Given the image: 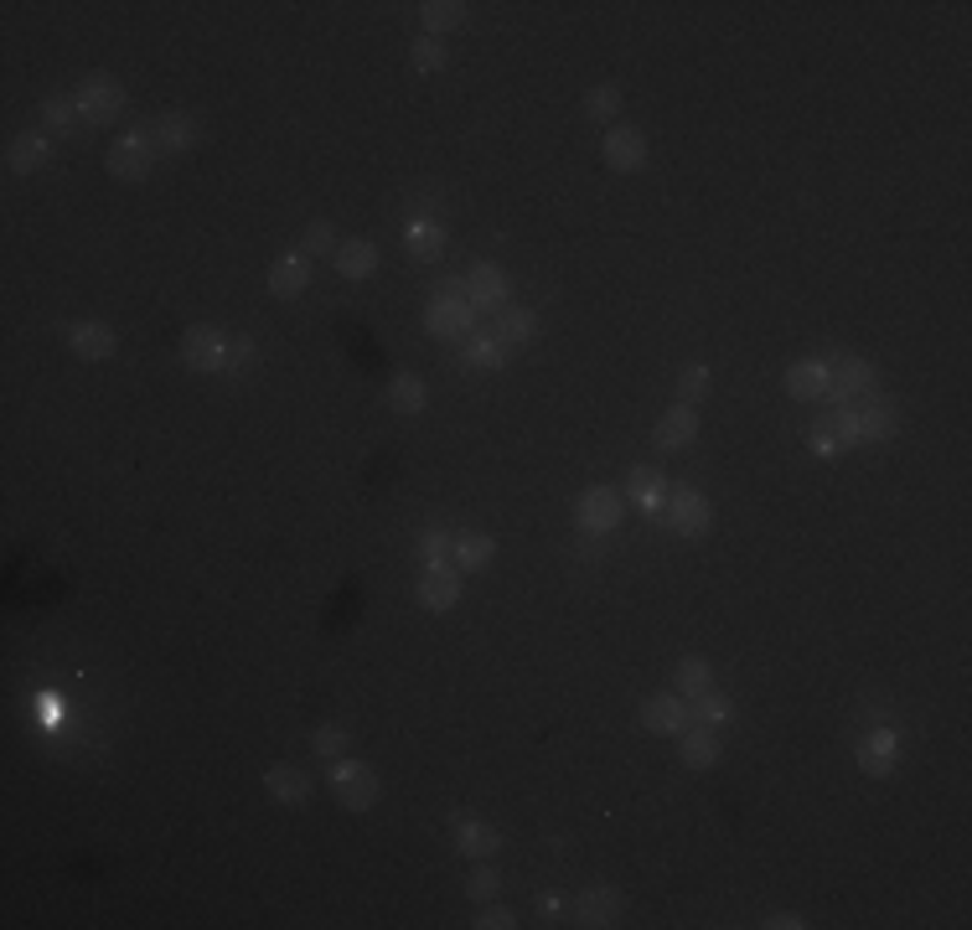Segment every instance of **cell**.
<instances>
[{"instance_id": "cell-1", "label": "cell", "mask_w": 972, "mask_h": 930, "mask_svg": "<svg viewBox=\"0 0 972 930\" xmlns=\"http://www.w3.org/2000/svg\"><path fill=\"white\" fill-rule=\"evenodd\" d=\"M621 517H626V496L616 492V486H590V492H580V502H574V528L585 532V538L616 532Z\"/></svg>"}, {"instance_id": "cell-2", "label": "cell", "mask_w": 972, "mask_h": 930, "mask_svg": "<svg viewBox=\"0 0 972 930\" xmlns=\"http://www.w3.org/2000/svg\"><path fill=\"white\" fill-rule=\"evenodd\" d=\"M662 523H667V532H678V538H704L709 523H714V507H709V496H698L694 486H667Z\"/></svg>"}, {"instance_id": "cell-3", "label": "cell", "mask_w": 972, "mask_h": 930, "mask_svg": "<svg viewBox=\"0 0 972 930\" xmlns=\"http://www.w3.org/2000/svg\"><path fill=\"white\" fill-rule=\"evenodd\" d=\"M156 140H150V129L140 125V129H129V135H119L114 140V150H110V176H119V182H140V176H150V165H156Z\"/></svg>"}, {"instance_id": "cell-4", "label": "cell", "mask_w": 972, "mask_h": 930, "mask_svg": "<svg viewBox=\"0 0 972 930\" xmlns=\"http://www.w3.org/2000/svg\"><path fill=\"white\" fill-rule=\"evenodd\" d=\"M331 796L347 806V812H367L378 802V770L363 766V760H336L331 770Z\"/></svg>"}, {"instance_id": "cell-5", "label": "cell", "mask_w": 972, "mask_h": 930, "mask_svg": "<svg viewBox=\"0 0 972 930\" xmlns=\"http://www.w3.org/2000/svg\"><path fill=\"white\" fill-rule=\"evenodd\" d=\"M228 342L233 336H222L218 326H186L182 331V363L192 372H222L228 367Z\"/></svg>"}, {"instance_id": "cell-6", "label": "cell", "mask_w": 972, "mask_h": 930, "mask_svg": "<svg viewBox=\"0 0 972 930\" xmlns=\"http://www.w3.org/2000/svg\"><path fill=\"white\" fill-rule=\"evenodd\" d=\"M73 99H78V110H83V125H89V129L114 125V114L125 110V89H119L114 78H104V73H93L89 83L73 93Z\"/></svg>"}, {"instance_id": "cell-7", "label": "cell", "mask_w": 972, "mask_h": 930, "mask_svg": "<svg viewBox=\"0 0 972 930\" xmlns=\"http://www.w3.org/2000/svg\"><path fill=\"white\" fill-rule=\"evenodd\" d=\"M569 920L580 930H606L621 920V894L610 889V884H590V889L574 894V905H569Z\"/></svg>"}, {"instance_id": "cell-8", "label": "cell", "mask_w": 972, "mask_h": 930, "mask_svg": "<svg viewBox=\"0 0 972 930\" xmlns=\"http://www.w3.org/2000/svg\"><path fill=\"white\" fill-rule=\"evenodd\" d=\"M471 326H477V306L471 300H430V310H424V331L430 336H471Z\"/></svg>"}, {"instance_id": "cell-9", "label": "cell", "mask_w": 972, "mask_h": 930, "mask_svg": "<svg viewBox=\"0 0 972 930\" xmlns=\"http://www.w3.org/2000/svg\"><path fill=\"white\" fill-rule=\"evenodd\" d=\"M642 724L652 734H683L688 724H694V703L678 693H657V698H647L642 703Z\"/></svg>"}, {"instance_id": "cell-10", "label": "cell", "mask_w": 972, "mask_h": 930, "mask_svg": "<svg viewBox=\"0 0 972 930\" xmlns=\"http://www.w3.org/2000/svg\"><path fill=\"white\" fill-rule=\"evenodd\" d=\"M68 347H73V357H83V363H110L114 352H119V336H114V326H104V321H78V326H68Z\"/></svg>"}, {"instance_id": "cell-11", "label": "cell", "mask_w": 972, "mask_h": 930, "mask_svg": "<svg viewBox=\"0 0 972 930\" xmlns=\"http://www.w3.org/2000/svg\"><path fill=\"white\" fill-rule=\"evenodd\" d=\"M150 129V140H156V150L161 156H182V150H192L197 140H203V125L192 119V114H161Z\"/></svg>"}, {"instance_id": "cell-12", "label": "cell", "mask_w": 972, "mask_h": 930, "mask_svg": "<svg viewBox=\"0 0 972 930\" xmlns=\"http://www.w3.org/2000/svg\"><path fill=\"white\" fill-rule=\"evenodd\" d=\"M601 156H606L610 171H642V165H647V140H642V129L610 125V135H606V146H601Z\"/></svg>"}, {"instance_id": "cell-13", "label": "cell", "mask_w": 972, "mask_h": 930, "mask_svg": "<svg viewBox=\"0 0 972 930\" xmlns=\"http://www.w3.org/2000/svg\"><path fill=\"white\" fill-rule=\"evenodd\" d=\"M652 439H657V450H667V456H678V450H688L698 439V414L688 409V403H678V409H667L657 420V429H652Z\"/></svg>"}, {"instance_id": "cell-14", "label": "cell", "mask_w": 972, "mask_h": 930, "mask_svg": "<svg viewBox=\"0 0 972 930\" xmlns=\"http://www.w3.org/2000/svg\"><path fill=\"white\" fill-rule=\"evenodd\" d=\"M466 300L477 310H502L507 306V274L496 269V264H477V269L466 274Z\"/></svg>"}, {"instance_id": "cell-15", "label": "cell", "mask_w": 972, "mask_h": 930, "mask_svg": "<svg viewBox=\"0 0 972 930\" xmlns=\"http://www.w3.org/2000/svg\"><path fill=\"white\" fill-rule=\"evenodd\" d=\"M900 766V734L874 730L869 739H859V770L864 776H890Z\"/></svg>"}, {"instance_id": "cell-16", "label": "cell", "mask_w": 972, "mask_h": 930, "mask_svg": "<svg viewBox=\"0 0 972 930\" xmlns=\"http://www.w3.org/2000/svg\"><path fill=\"white\" fill-rule=\"evenodd\" d=\"M47 129H26V135H16L11 146H5V171H16V176H32V171H42L47 165Z\"/></svg>"}, {"instance_id": "cell-17", "label": "cell", "mask_w": 972, "mask_h": 930, "mask_svg": "<svg viewBox=\"0 0 972 930\" xmlns=\"http://www.w3.org/2000/svg\"><path fill=\"white\" fill-rule=\"evenodd\" d=\"M450 848L456 853H466V858H492L496 848H502V838H496L487 822H471V817H456V827H450Z\"/></svg>"}, {"instance_id": "cell-18", "label": "cell", "mask_w": 972, "mask_h": 930, "mask_svg": "<svg viewBox=\"0 0 972 930\" xmlns=\"http://www.w3.org/2000/svg\"><path fill=\"white\" fill-rule=\"evenodd\" d=\"M306 285H311V259L300 254V249L270 264V290H275L279 300H290V295H306Z\"/></svg>"}, {"instance_id": "cell-19", "label": "cell", "mask_w": 972, "mask_h": 930, "mask_svg": "<svg viewBox=\"0 0 972 930\" xmlns=\"http://www.w3.org/2000/svg\"><path fill=\"white\" fill-rule=\"evenodd\" d=\"M460 600V574L450 564L445 569H424V579H420V605L424 610H456Z\"/></svg>"}, {"instance_id": "cell-20", "label": "cell", "mask_w": 972, "mask_h": 930, "mask_svg": "<svg viewBox=\"0 0 972 930\" xmlns=\"http://www.w3.org/2000/svg\"><path fill=\"white\" fill-rule=\"evenodd\" d=\"M678 755L688 770H709L719 760V734L709 730V724H688V730L678 734Z\"/></svg>"}, {"instance_id": "cell-21", "label": "cell", "mask_w": 972, "mask_h": 930, "mask_svg": "<svg viewBox=\"0 0 972 930\" xmlns=\"http://www.w3.org/2000/svg\"><path fill=\"white\" fill-rule=\"evenodd\" d=\"M264 791H270L279 806H300L306 796H311V776H306L300 766H275L270 776H264Z\"/></svg>"}, {"instance_id": "cell-22", "label": "cell", "mask_w": 972, "mask_h": 930, "mask_svg": "<svg viewBox=\"0 0 972 930\" xmlns=\"http://www.w3.org/2000/svg\"><path fill=\"white\" fill-rule=\"evenodd\" d=\"M827 383H833V378H827V363H817V357H812V363H797L787 372V393L802 403L827 399Z\"/></svg>"}, {"instance_id": "cell-23", "label": "cell", "mask_w": 972, "mask_h": 930, "mask_svg": "<svg viewBox=\"0 0 972 930\" xmlns=\"http://www.w3.org/2000/svg\"><path fill=\"white\" fill-rule=\"evenodd\" d=\"M621 496H631L642 512H657L662 517V507H667V481H662L657 471H647V466H637V471L626 475V492Z\"/></svg>"}, {"instance_id": "cell-24", "label": "cell", "mask_w": 972, "mask_h": 930, "mask_svg": "<svg viewBox=\"0 0 972 930\" xmlns=\"http://www.w3.org/2000/svg\"><path fill=\"white\" fill-rule=\"evenodd\" d=\"M336 274L342 279H367V274L378 269V243H367V238H347L342 249H336Z\"/></svg>"}, {"instance_id": "cell-25", "label": "cell", "mask_w": 972, "mask_h": 930, "mask_svg": "<svg viewBox=\"0 0 972 930\" xmlns=\"http://www.w3.org/2000/svg\"><path fill=\"white\" fill-rule=\"evenodd\" d=\"M42 129H47V135H78V129H89L73 93H53V99L42 104Z\"/></svg>"}, {"instance_id": "cell-26", "label": "cell", "mask_w": 972, "mask_h": 930, "mask_svg": "<svg viewBox=\"0 0 972 930\" xmlns=\"http://www.w3.org/2000/svg\"><path fill=\"white\" fill-rule=\"evenodd\" d=\"M492 553H496V543L487 532H460L456 543H450V564H456V574H471V569L492 564Z\"/></svg>"}, {"instance_id": "cell-27", "label": "cell", "mask_w": 972, "mask_h": 930, "mask_svg": "<svg viewBox=\"0 0 972 930\" xmlns=\"http://www.w3.org/2000/svg\"><path fill=\"white\" fill-rule=\"evenodd\" d=\"M502 347H517V342H533L538 336V315L523 306H502L496 310V331H492Z\"/></svg>"}, {"instance_id": "cell-28", "label": "cell", "mask_w": 972, "mask_h": 930, "mask_svg": "<svg viewBox=\"0 0 972 930\" xmlns=\"http://www.w3.org/2000/svg\"><path fill=\"white\" fill-rule=\"evenodd\" d=\"M420 21H424V37H441V32H450V26L466 21V5H460V0H424Z\"/></svg>"}, {"instance_id": "cell-29", "label": "cell", "mask_w": 972, "mask_h": 930, "mask_svg": "<svg viewBox=\"0 0 972 930\" xmlns=\"http://www.w3.org/2000/svg\"><path fill=\"white\" fill-rule=\"evenodd\" d=\"M404 243L414 259H441L445 254V222H409Z\"/></svg>"}, {"instance_id": "cell-30", "label": "cell", "mask_w": 972, "mask_h": 930, "mask_svg": "<svg viewBox=\"0 0 972 930\" xmlns=\"http://www.w3.org/2000/svg\"><path fill=\"white\" fill-rule=\"evenodd\" d=\"M673 682H678V698H688V703H694L698 693H709V688H714V667H709L704 657H683V662H678V677H673Z\"/></svg>"}, {"instance_id": "cell-31", "label": "cell", "mask_w": 972, "mask_h": 930, "mask_svg": "<svg viewBox=\"0 0 972 930\" xmlns=\"http://www.w3.org/2000/svg\"><path fill=\"white\" fill-rule=\"evenodd\" d=\"M388 403H393L399 414H420L424 403H430V393H424V383L414 378V372H399L393 388H388Z\"/></svg>"}, {"instance_id": "cell-32", "label": "cell", "mask_w": 972, "mask_h": 930, "mask_svg": "<svg viewBox=\"0 0 972 930\" xmlns=\"http://www.w3.org/2000/svg\"><path fill=\"white\" fill-rule=\"evenodd\" d=\"M734 719V698H724V693H698L694 698V724H709V730H719V724H730Z\"/></svg>"}, {"instance_id": "cell-33", "label": "cell", "mask_w": 972, "mask_h": 930, "mask_svg": "<svg viewBox=\"0 0 972 930\" xmlns=\"http://www.w3.org/2000/svg\"><path fill=\"white\" fill-rule=\"evenodd\" d=\"M616 114H621V89H616V83H601V89L585 93V119H595V125H610Z\"/></svg>"}, {"instance_id": "cell-34", "label": "cell", "mask_w": 972, "mask_h": 930, "mask_svg": "<svg viewBox=\"0 0 972 930\" xmlns=\"http://www.w3.org/2000/svg\"><path fill=\"white\" fill-rule=\"evenodd\" d=\"M336 249H342V243H336V233H331V222H311V228H306V233H300V254L306 259H336Z\"/></svg>"}, {"instance_id": "cell-35", "label": "cell", "mask_w": 972, "mask_h": 930, "mask_svg": "<svg viewBox=\"0 0 972 930\" xmlns=\"http://www.w3.org/2000/svg\"><path fill=\"white\" fill-rule=\"evenodd\" d=\"M466 363H471V367H487V372H496V367L507 363V347H502L496 336H471V347H466Z\"/></svg>"}, {"instance_id": "cell-36", "label": "cell", "mask_w": 972, "mask_h": 930, "mask_svg": "<svg viewBox=\"0 0 972 930\" xmlns=\"http://www.w3.org/2000/svg\"><path fill=\"white\" fill-rule=\"evenodd\" d=\"M496 889H502V874H496L492 863H487V858H481L477 869H471V874H466V894H471V899H477V905H487V899H496Z\"/></svg>"}, {"instance_id": "cell-37", "label": "cell", "mask_w": 972, "mask_h": 930, "mask_svg": "<svg viewBox=\"0 0 972 930\" xmlns=\"http://www.w3.org/2000/svg\"><path fill=\"white\" fill-rule=\"evenodd\" d=\"M311 745H316V755H321V760H342V755H347V745H352V734L342 730V724H321V730L311 734Z\"/></svg>"}, {"instance_id": "cell-38", "label": "cell", "mask_w": 972, "mask_h": 930, "mask_svg": "<svg viewBox=\"0 0 972 930\" xmlns=\"http://www.w3.org/2000/svg\"><path fill=\"white\" fill-rule=\"evenodd\" d=\"M445 57H450V53H445V42H441V37H420L414 47H409V62H414L420 73H441Z\"/></svg>"}, {"instance_id": "cell-39", "label": "cell", "mask_w": 972, "mask_h": 930, "mask_svg": "<svg viewBox=\"0 0 972 930\" xmlns=\"http://www.w3.org/2000/svg\"><path fill=\"white\" fill-rule=\"evenodd\" d=\"M678 399L688 403V409H694L698 399H709V367H698V363L683 367L678 372Z\"/></svg>"}, {"instance_id": "cell-40", "label": "cell", "mask_w": 972, "mask_h": 930, "mask_svg": "<svg viewBox=\"0 0 972 930\" xmlns=\"http://www.w3.org/2000/svg\"><path fill=\"white\" fill-rule=\"evenodd\" d=\"M450 543H456V538H445L441 528L420 532V559H424V569H445V559H450Z\"/></svg>"}, {"instance_id": "cell-41", "label": "cell", "mask_w": 972, "mask_h": 930, "mask_svg": "<svg viewBox=\"0 0 972 930\" xmlns=\"http://www.w3.org/2000/svg\"><path fill=\"white\" fill-rule=\"evenodd\" d=\"M404 213H409V222H441V197H430V192H414V197L404 202Z\"/></svg>"}, {"instance_id": "cell-42", "label": "cell", "mask_w": 972, "mask_h": 930, "mask_svg": "<svg viewBox=\"0 0 972 930\" xmlns=\"http://www.w3.org/2000/svg\"><path fill=\"white\" fill-rule=\"evenodd\" d=\"M471 926H477V930H513V926H517V915H513V910H502V905H492V899H487V905L477 910V920H471Z\"/></svg>"}, {"instance_id": "cell-43", "label": "cell", "mask_w": 972, "mask_h": 930, "mask_svg": "<svg viewBox=\"0 0 972 930\" xmlns=\"http://www.w3.org/2000/svg\"><path fill=\"white\" fill-rule=\"evenodd\" d=\"M249 367H254V342H249V336H239V342H228V367H222V372H233V378H243Z\"/></svg>"}, {"instance_id": "cell-44", "label": "cell", "mask_w": 972, "mask_h": 930, "mask_svg": "<svg viewBox=\"0 0 972 930\" xmlns=\"http://www.w3.org/2000/svg\"><path fill=\"white\" fill-rule=\"evenodd\" d=\"M533 910H538V926H559V915H569V905L559 899V894H544Z\"/></svg>"}, {"instance_id": "cell-45", "label": "cell", "mask_w": 972, "mask_h": 930, "mask_svg": "<svg viewBox=\"0 0 972 930\" xmlns=\"http://www.w3.org/2000/svg\"><path fill=\"white\" fill-rule=\"evenodd\" d=\"M808 445H812V450H817V456H838V450H844V445L833 439V429H823V424L812 429V439H808Z\"/></svg>"}, {"instance_id": "cell-46", "label": "cell", "mask_w": 972, "mask_h": 930, "mask_svg": "<svg viewBox=\"0 0 972 930\" xmlns=\"http://www.w3.org/2000/svg\"><path fill=\"white\" fill-rule=\"evenodd\" d=\"M766 930H802L808 920H797V915H770V920H761Z\"/></svg>"}]
</instances>
